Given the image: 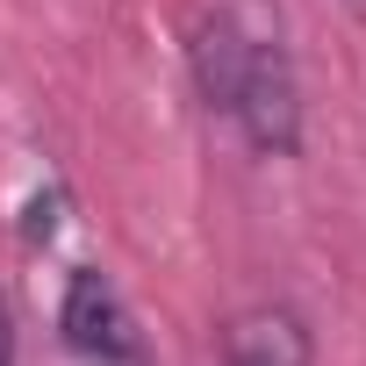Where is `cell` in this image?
<instances>
[{"label":"cell","mask_w":366,"mask_h":366,"mask_svg":"<svg viewBox=\"0 0 366 366\" xmlns=\"http://www.w3.org/2000/svg\"><path fill=\"white\" fill-rule=\"evenodd\" d=\"M230 122H237L244 144L266 151V158H295V151H302V79H295V58H287L273 36H252V58H244Z\"/></svg>","instance_id":"6da1fadb"},{"label":"cell","mask_w":366,"mask_h":366,"mask_svg":"<svg viewBox=\"0 0 366 366\" xmlns=\"http://www.w3.org/2000/svg\"><path fill=\"white\" fill-rule=\"evenodd\" d=\"M58 330H65V345H72L86 366H137V323H129L122 295H115L101 273H86V266L65 280Z\"/></svg>","instance_id":"7a4b0ae2"},{"label":"cell","mask_w":366,"mask_h":366,"mask_svg":"<svg viewBox=\"0 0 366 366\" xmlns=\"http://www.w3.org/2000/svg\"><path fill=\"white\" fill-rule=\"evenodd\" d=\"M244 58H252V29H244L230 8H216V15L194 22V36H187V72H194V94H202L216 115H230L237 79H244Z\"/></svg>","instance_id":"3957f363"},{"label":"cell","mask_w":366,"mask_h":366,"mask_svg":"<svg viewBox=\"0 0 366 366\" xmlns=\"http://www.w3.org/2000/svg\"><path fill=\"white\" fill-rule=\"evenodd\" d=\"M223 366H309V323L280 302L237 309L223 323Z\"/></svg>","instance_id":"277c9868"},{"label":"cell","mask_w":366,"mask_h":366,"mask_svg":"<svg viewBox=\"0 0 366 366\" xmlns=\"http://www.w3.org/2000/svg\"><path fill=\"white\" fill-rule=\"evenodd\" d=\"M0 366H15V323H8V309H0Z\"/></svg>","instance_id":"5b68a950"}]
</instances>
